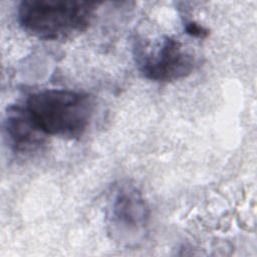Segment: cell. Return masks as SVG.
Listing matches in <instances>:
<instances>
[{
	"mask_svg": "<svg viewBox=\"0 0 257 257\" xmlns=\"http://www.w3.org/2000/svg\"><path fill=\"white\" fill-rule=\"evenodd\" d=\"M135 55L141 72L154 81L167 82L184 78L196 65L194 53L170 36H163L153 42L136 41Z\"/></svg>",
	"mask_w": 257,
	"mask_h": 257,
	"instance_id": "4",
	"label": "cell"
},
{
	"mask_svg": "<svg viewBox=\"0 0 257 257\" xmlns=\"http://www.w3.org/2000/svg\"><path fill=\"white\" fill-rule=\"evenodd\" d=\"M150 208L140 189L130 182L117 185L106 207L105 223L110 238L125 246L137 245L147 233Z\"/></svg>",
	"mask_w": 257,
	"mask_h": 257,
	"instance_id": "3",
	"label": "cell"
},
{
	"mask_svg": "<svg viewBox=\"0 0 257 257\" xmlns=\"http://www.w3.org/2000/svg\"><path fill=\"white\" fill-rule=\"evenodd\" d=\"M4 131L10 148L19 155L35 153L45 143L46 135L37 126L25 106L8 107L4 118Z\"/></svg>",
	"mask_w": 257,
	"mask_h": 257,
	"instance_id": "5",
	"label": "cell"
},
{
	"mask_svg": "<svg viewBox=\"0 0 257 257\" xmlns=\"http://www.w3.org/2000/svg\"><path fill=\"white\" fill-rule=\"evenodd\" d=\"M25 108L46 136L77 139L88 127L93 101L86 94L70 89H44L31 93Z\"/></svg>",
	"mask_w": 257,
	"mask_h": 257,
	"instance_id": "1",
	"label": "cell"
},
{
	"mask_svg": "<svg viewBox=\"0 0 257 257\" xmlns=\"http://www.w3.org/2000/svg\"><path fill=\"white\" fill-rule=\"evenodd\" d=\"M97 4L74 0H24L17 9L20 26L43 40H65L85 31Z\"/></svg>",
	"mask_w": 257,
	"mask_h": 257,
	"instance_id": "2",
	"label": "cell"
},
{
	"mask_svg": "<svg viewBox=\"0 0 257 257\" xmlns=\"http://www.w3.org/2000/svg\"><path fill=\"white\" fill-rule=\"evenodd\" d=\"M185 30H186V33H188L189 35H191L193 37L204 38L208 35V30L206 28H204L200 24L192 22V21L187 22L185 24Z\"/></svg>",
	"mask_w": 257,
	"mask_h": 257,
	"instance_id": "6",
	"label": "cell"
}]
</instances>
